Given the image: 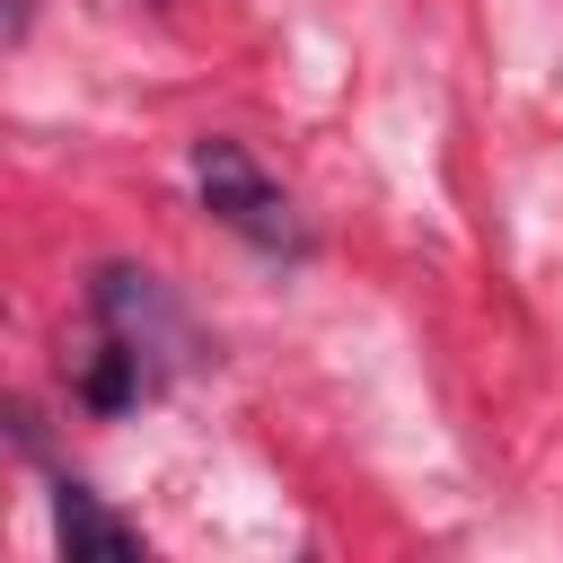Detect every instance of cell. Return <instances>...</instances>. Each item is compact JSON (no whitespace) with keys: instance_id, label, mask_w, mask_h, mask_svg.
Masks as SVG:
<instances>
[{"instance_id":"cell-1","label":"cell","mask_w":563,"mask_h":563,"mask_svg":"<svg viewBox=\"0 0 563 563\" xmlns=\"http://www.w3.org/2000/svg\"><path fill=\"white\" fill-rule=\"evenodd\" d=\"M194 185H202V211L220 220V229H238L246 246H273V255H299L308 238H299V220H290V202H282V185L238 150V141H194Z\"/></svg>"},{"instance_id":"cell-2","label":"cell","mask_w":563,"mask_h":563,"mask_svg":"<svg viewBox=\"0 0 563 563\" xmlns=\"http://www.w3.org/2000/svg\"><path fill=\"white\" fill-rule=\"evenodd\" d=\"M88 308L106 317V334H132V343H176V308H167V290L150 282V273H132V264H106L97 282H88Z\"/></svg>"},{"instance_id":"cell-3","label":"cell","mask_w":563,"mask_h":563,"mask_svg":"<svg viewBox=\"0 0 563 563\" xmlns=\"http://www.w3.org/2000/svg\"><path fill=\"white\" fill-rule=\"evenodd\" d=\"M150 387H158L150 378V343H132V334H106L88 352V369H79V405L88 413H132Z\"/></svg>"},{"instance_id":"cell-4","label":"cell","mask_w":563,"mask_h":563,"mask_svg":"<svg viewBox=\"0 0 563 563\" xmlns=\"http://www.w3.org/2000/svg\"><path fill=\"white\" fill-rule=\"evenodd\" d=\"M53 528H62V545H70V554L141 563V528H123L114 510H97V493H88V484H62V493H53Z\"/></svg>"},{"instance_id":"cell-5","label":"cell","mask_w":563,"mask_h":563,"mask_svg":"<svg viewBox=\"0 0 563 563\" xmlns=\"http://www.w3.org/2000/svg\"><path fill=\"white\" fill-rule=\"evenodd\" d=\"M150 9H167V0H150Z\"/></svg>"}]
</instances>
